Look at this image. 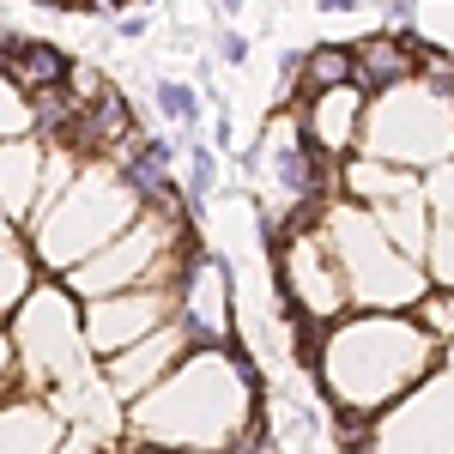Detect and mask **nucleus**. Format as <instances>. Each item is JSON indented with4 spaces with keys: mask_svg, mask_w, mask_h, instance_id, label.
Segmentation results:
<instances>
[{
    "mask_svg": "<svg viewBox=\"0 0 454 454\" xmlns=\"http://www.w3.org/2000/svg\"><path fill=\"white\" fill-rule=\"evenodd\" d=\"M128 436L145 449L248 454L267 436L254 364L237 346H194L152 394L128 406Z\"/></svg>",
    "mask_w": 454,
    "mask_h": 454,
    "instance_id": "f257e3e1",
    "label": "nucleus"
},
{
    "mask_svg": "<svg viewBox=\"0 0 454 454\" xmlns=\"http://www.w3.org/2000/svg\"><path fill=\"white\" fill-rule=\"evenodd\" d=\"M315 12H357V0H309Z\"/></svg>",
    "mask_w": 454,
    "mask_h": 454,
    "instance_id": "a878e982",
    "label": "nucleus"
},
{
    "mask_svg": "<svg viewBox=\"0 0 454 454\" xmlns=\"http://www.w3.org/2000/svg\"><path fill=\"white\" fill-rule=\"evenodd\" d=\"M0 237H19V231H12V224H6V212H0Z\"/></svg>",
    "mask_w": 454,
    "mask_h": 454,
    "instance_id": "c85d7f7f",
    "label": "nucleus"
},
{
    "mask_svg": "<svg viewBox=\"0 0 454 454\" xmlns=\"http://www.w3.org/2000/svg\"><path fill=\"white\" fill-rule=\"evenodd\" d=\"M115 36H121V43H140L145 36V12H121V19H115Z\"/></svg>",
    "mask_w": 454,
    "mask_h": 454,
    "instance_id": "b1692460",
    "label": "nucleus"
},
{
    "mask_svg": "<svg viewBox=\"0 0 454 454\" xmlns=\"http://www.w3.org/2000/svg\"><path fill=\"white\" fill-rule=\"evenodd\" d=\"M357 121H364V91L340 85V91H315L297 104V128L321 164H346L357 152Z\"/></svg>",
    "mask_w": 454,
    "mask_h": 454,
    "instance_id": "9b49d317",
    "label": "nucleus"
},
{
    "mask_svg": "<svg viewBox=\"0 0 454 454\" xmlns=\"http://www.w3.org/2000/svg\"><path fill=\"white\" fill-rule=\"evenodd\" d=\"M351 454H454V364L449 357L406 400L376 412V424L351 442Z\"/></svg>",
    "mask_w": 454,
    "mask_h": 454,
    "instance_id": "6e6552de",
    "label": "nucleus"
},
{
    "mask_svg": "<svg viewBox=\"0 0 454 454\" xmlns=\"http://www.w3.org/2000/svg\"><path fill=\"white\" fill-rule=\"evenodd\" d=\"M424 212H430V231H424V279L430 291H454V158L419 182Z\"/></svg>",
    "mask_w": 454,
    "mask_h": 454,
    "instance_id": "ddd939ff",
    "label": "nucleus"
},
{
    "mask_svg": "<svg viewBox=\"0 0 454 454\" xmlns=\"http://www.w3.org/2000/svg\"><path fill=\"white\" fill-rule=\"evenodd\" d=\"M43 170H49V145L36 140H6L0 145V212L6 224H31L36 207H43Z\"/></svg>",
    "mask_w": 454,
    "mask_h": 454,
    "instance_id": "2eb2a0df",
    "label": "nucleus"
},
{
    "mask_svg": "<svg viewBox=\"0 0 454 454\" xmlns=\"http://www.w3.org/2000/svg\"><path fill=\"white\" fill-rule=\"evenodd\" d=\"M152 104H158V115L170 121V128H200V85H188V79H152Z\"/></svg>",
    "mask_w": 454,
    "mask_h": 454,
    "instance_id": "aec40b11",
    "label": "nucleus"
},
{
    "mask_svg": "<svg viewBox=\"0 0 454 454\" xmlns=\"http://www.w3.org/2000/svg\"><path fill=\"white\" fill-rule=\"evenodd\" d=\"M212 194H218V152L194 145L188 152V200H212Z\"/></svg>",
    "mask_w": 454,
    "mask_h": 454,
    "instance_id": "4be33fe9",
    "label": "nucleus"
},
{
    "mask_svg": "<svg viewBox=\"0 0 454 454\" xmlns=\"http://www.w3.org/2000/svg\"><path fill=\"white\" fill-rule=\"evenodd\" d=\"M218 61H224V67H243V61H248V36L237 31V25L218 31Z\"/></svg>",
    "mask_w": 454,
    "mask_h": 454,
    "instance_id": "5701e85b",
    "label": "nucleus"
},
{
    "mask_svg": "<svg viewBox=\"0 0 454 454\" xmlns=\"http://www.w3.org/2000/svg\"><path fill=\"white\" fill-rule=\"evenodd\" d=\"M315 382L340 412L346 449L364 436V424L406 400L424 376L442 370V346L419 327V315H340L315 340Z\"/></svg>",
    "mask_w": 454,
    "mask_h": 454,
    "instance_id": "f03ea898",
    "label": "nucleus"
},
{
    "mask_svg": "<svg viewBox=\"0 0 454 454\" xmlns=\"http://www.w3.org/2000/svg\"><path fill=\"white\" fill-rule=\"evenodd\" d=\"M36 285V261L25 237H0V315H12Z\"/></svg>",
    "mask_w": 454,
    "mask_h": 454,
    "instance_id": "6ab92c4d",
    "label": "nucleus"
},
{
    "mask_svg": "<svg viewBox=\"0 0 454 454\" xmlns=\"http://www.w3.org/2000/svg\"><path fill=\"white\" fill-rule=\"evenodd\" d=\"M188 333H182V327H158V333H145L140 346H128L121 351V357H109L104 364V387L109 394H115V400H128V406H134V400H140V394H152V387L164 382V376H170L176 364H182V357H188Z\"/></svg>",
    "mask_w": 454,
    "mask_h": 454,
    "instance_id": "f8f14e48",
    "label": "nucleus"
},
{
    "mask_svg": "<svg viewBox=\"0 0 454 454\" xmlns=\"http://www.w3.org/2000/svg\"><path fill=\"white\" fill-rule=\"evenodd\" d=\"M61 436H67V419L36 394H19L0 406V454H55Z\"/></svg>",
    "mask_w": 454,
    "mask_h": 454,
    "instance_id": "dca6fc26",
    "label": "nucleus"
},
{
    "mask_svg": "<svg viewBox=\"0 0 454 454\" xmlns=\"http://www.w3.org/2000/svg\"><path fill=\"white\" fill-rule=\"evenodd\" d=\"M85 309V346L91 357H121L128 346H140L145 333L170 327L176 321V285H145V291H115L98 303H79Z\"/></svg>",
    "mask_w": 454,
    "mask_h": 454,
    "instance_id": "1a4fd4ad",
    "label": "nucleus"
},
{
    "mask_svg": "<svg viewBox=\"0 0 454 454\" xmlns=\"http://www.w3.org/2000/svg\"><path fill=\"white\" fill-rule=\"evenodd\" d=\"M0 351H6V333H0Z\"/></svg>",
    "mask_w": 454,
    "mask_h": 454,
    "instance_id": "c756f323",
    "label": "nucleus"
},
{
    "mask_svg": "<svg viewBox=\"0 0 454 454\" xmlns=\"http://www.w3.org/2000/svg\"><path fill=\"white\" fill-rule=\"evenodd\" d=\"M315 224H321V237L333 248V267H340L357 315H412L424 303V291H430L424 267L387 243L376 212L351 207V200H327L315 212Z\"/></svg>",
    "mask_w": 454,
    "mask_h": 454,
    "instance_id": "20e7f679",
    "label": "nucleus"
},
{
    "mask_svg": "<svg viewBox=\"0 0 454 454\" xmlns=\"http://www.w3.org/2000/svg\"><path fill=\"white\" fill-rule=\"evenodd\" d=\"M406 79H419V36L376 31V36H357V43H351V85H357L364 98L394 91V85H406Z\"/></svg>",
    "mask_w": 454,
    "mask_h": 454,
    "instance_id": "4468645a",
    "label": "nucleus"
},
{
    "mask_svg": "<svg viewBox=\"0 0 454 454\" xmlns=\"http://www.w3.org/2000/svg\"><path fill=\"white\" fill-rule=\"evenodd\" d=\"M128 454H182V449H145V442H134Z\"/></svg>",
    "mask_w": 454,
    "mask_h": 454,
    "instance_id": "cd10ccee",
    "label": "nucleus"
},
{
    "mask_svg": "<svg viewBox=\"0 0 454 454\" xmlns=\"http://www.w3.org/2000/svg\"><path fill=\"white\" fill-rule=\"evenodd\" d=\"M140 207L145 200L134 194V182L121 176V164L85 158V164L67 176V188L36 212L31 231H25L36 273H43V279H67L73 267H85L91 254H104V248L140 218Z\"/></svg>",
    "mask_w": 454,
    "mask_h": 454,
    "instance_id": "7ed1b4c3",
    "label": "nucleus"
},
{
    "mask_svg": "<svg viewBox=\"0 0 454 454\" xmlns=\"http://www.w3.org/2000/svg\"><path fill=\"white\" fill-rule=\"evenodd\" d=\"M412 188H419V176H412V170H394V164L364 158V152H351L346 164L333 170V194L351 200V207H364V212L387 207V200H400V194H412Z\"/></svg>",
    "mask_w": 454,
    "mask_h": 454,
    "instance_id": "f3484780",
    "label": "nucleus"
},
{
    "mask_svg": "<svg viewBox=\"0 0 454 454\" xmlns=\"http://www.w3.org/2000/svg\"><path fill=\"white\" fill-rule=\"evenodd\" d=\"M340 85H351V43H315L309 55H297V85L285 109H297L315 91H340Z\"/></svg>",
    "mask_w": 454,
    "mask_h": 454,
    "instance_id": "a211bd4d",
    "label": "nucleus"
},
{
    "mask_svg": "<svg viewBox=\"0 0 454 454\" xmlns=\"http://www.w3.org/2000/svg\"><path fill=\"white\" fill-rule=\"evenodd\" d=\"M357 152L364 158H382L394 170H436L454 158V98L406 79L394 91L364 98V121H357Z\"/></svg>",
    "mask_w": 454,
    "mask_h": 454,
    "instance_id": "423d86ee",
    "label": "nucleus"
},
{
    "mask_svg": "<svg viewBox=\"0 0 454 454\" xmlns=\"http://www.w3.org/2000/svg\"><path fill=\"white\" fill-rule=\"evenodd\" d=\"M176 327L188 346H231V261L194 254L176 279Z\"/></svg>",
    "mask_w": 454,
    "mask_h": 454,
    "instance_id": "9d476101",
    "label": "nucleus"
},
{
    "mask_svg": "<svg viewBox=\"0 0 454 454\" xmlns=\"http://www.w3.org/2000/svg\"><path fill=\"white\" fill-rule=\"evenodd\" d=\"M212 6H218V12H224V19H237V12H243L248 0H212Z\"/></svg>",
    "mask_w": 454,
    "mask_h": 454,
    "instance_id": "bb28decb",
    "label": "nucleus"
},
{
    "mask_svg": "<svg viewBox=\"0 0 454 454\" xmlns=\"http://www.w3.org/2000/svg\"><path fill=\"white\" fill-rule=\"evenodd\" d=\"M36 134V115H31V98L0 73V145L6 140H31Z\"/></svg>",
    "mask_w": 454,
    "mask_h": 454,
    "instance_id": "412c9836",
    "label": "nucleus"
},
{
    "mask_svg": "<svg viewBox=\"0 0 454 454\" xmlns=\"http://www.w3.org/2000/svg\"><path fill=\"white\" fill-rule=\"evenodd\" d=\"M6 346L19 364V382L36 400H61L73 387H85V309L61 279H36L31 297L6 315Z\"/></svg>",
    "mask_w": 454,
    "mask_h": 454,
    "instance_id": "39448f33",
    "label": "nucleus"
},
{
    "mask_svg": "<svg viewBox=\"0 0 454 454\" xmlns=\"http://www.w3.org/2000/svg\"><path fill=\"white\" fill-rule=\"evenodd\" d=\"M55 454H98V442H91L85 430H67V436H61V449H55Z\"/></svg>",
    "mask_w": 454,
    "mask_h": 454,
    "instance_id": "393cba45",
    "label": "nucleus"
},
{
    "mask_svg": "<svg viewBox=\"0 0 454 454\" xmlns=\"http://www.w3.org/2000/svg\"><path fill=\"white\" fill-rule=\"evenodd\" d=\"M315 212H297V218H285V224L267 231V237H273L279 297H285V309H291V321H297V333H303V346L351 309L346 279H340V267H333V248H327V237H321Z\"/></svg>",
    "mask_w": 454,
    "mask_h": 454,
    "instance_id": "0eeeda50",
    "label": "nucleus"
}]
</instances>
